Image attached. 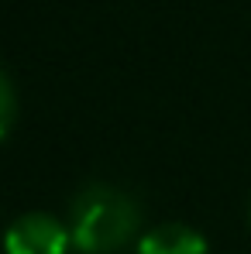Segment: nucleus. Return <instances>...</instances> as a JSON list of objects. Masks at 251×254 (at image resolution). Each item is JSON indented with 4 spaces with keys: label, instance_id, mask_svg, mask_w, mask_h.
Returning <instances> with one entry per match:
<instances>
[{
    "label": "nucleus",
    "instance_id": "nucleus-1",
    "mask_svg": "<svg viewBox=\"0 0 251 254\" xmlns=\"http://www.w3.org/2000/svg\"><path fill=\"white\" fill-rule=\"evenodd\" d=\"M141 210L124 189L93 182L76 192L69 206V234L80 254H117L138 234Z\"/></svg>",
    "mask_w": 251,
    "mask_h": 254
},
{
    "label": "nucleus",
    "instance_id": "nucleus-2",
    "mask_svg": "<svg viewBox=\"0 0 251 254\" xmlns=\"http://www.w3.org/2000/svg\"><path fill=\"white\" fill-rule=\"evenodd\" d=\"M73 248L69 223L48 213H24L3 234V254H66Z\"/></svg>",
    "mask_w": 251,
    "mask_h": 254
},
{
    "label": "nucleus",
    "instance_id": "nucleus-3",
    "mask_svg": "<svg viewBox=\"0 0 251 254\" xmlns=\"http://www.w3.org/2000/svg\"><path fill=\"white\" fill-rule=\"evenodd\" d=\"M138 254H207V241L186 223H159L138 237Z\"/></svg>",
    "mask_w": 251,
    "mask_h": 254
},
{
    "label": "nucleus",
    "instance_id": "nucleus-4",
    "mask_svg": "<svg viewBox=\"0 0 251 254\" xmlns=\"http://www.w3.org/2000/svg\"><path fill=\"white\" fill-rule=\"evenodd\" d=\"M14 121H17V93H14V83L7 79V72L0 69V141L10 134Z\"/></svg>",
    "mask_w": 251,
    "mask_h": 254
}]
</instances>
